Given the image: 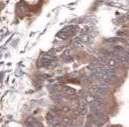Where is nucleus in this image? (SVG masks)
Returning <instances> with one entry per match:
<instances>
[{
    "label": "nucleus",
    "mask_w": 129,
    "mask_h": 127,
    "mask_svg": "<svg viewBox=\"0 0 129 127\" xmlns=\"http://www.w3.org/2000/svg\"><path fill=\"white\" fill-rule=\"evenodd\" d=\"M76 29H77L76 26H73V25L67 26V27L63 28L61 31L57 34V37H59V38H61V39H66V38L72 36V35L76 32Z\"/></svg>",
    "instance_id": "obj_2"
},
{
    "label": "nucleus",
    "mask_w": 129,
    "mask_h": 127,
    "mask_svg": "<svg viewBox=\"0 0 129 127\" xmlns=\"http://www.w3.org/2000/svg\"><path fill=\"white\" fill-rule=\"evenodd\" d=\"M109 127H118V126H109Z\"/></svg>",
    "instance_id": "obj_7"
},
{
    "label": "nucleus",
    "mask_w": 129,
    "mask_h": 127,
    "mask_svg": "<svg viewBox=\"0 0 129 127\" xmlns=\"http://www.w3.org/2000/svg\"><path fill=\"white\" fill-rule=\"evenodd\" d=\"M89 120L92 124H94L96 126H100V125L104 124L105 116L102 111H93V112H91V114L89 116Z\"/></svg>",
    "instance_id": "obj_1"
},
{
    "label": "nucleus",
    "mask_w": 129,
    "mask_h": 127,
    "mask_svg": "<svg viewBox=\"0 0 129 127\" xmlns=\"http://www.w3.org/2000/svg\"><path fill=\"white\" fill-rule=\"evenodd\" d=\"M26 126L27 127H41V124L34 118H28L26 120Z\"/></svg>",
    "instance_id": "obj_5"
},
{
    "label": "nucleus",
    "mask_w": 129,
    "mask_h": 127,
    "mask_svg": "<svg viewBox=\"0 0 129 127\" xmlns=\"http://www.w3.org/2000/svg\"><path fill=\"white\" fill-rule=\"evenodd\" d=\"M46 119H47L48 124L51 127H61L59 120L57 119V117L53 113H48L46 116Z\"/></svg>",
    "instance_id": "obj_3"
},
{
    "label": "nucleus",
    "mask_w": 129,
    "mask_h": 127,
    "mask_svg": "<svg viewBox=\"0 0 129 127\" xmlns=\"http://www.w3.org/2000/svg\"><path fill=\"white\" fill-rule=\"evenodd\" d=\"M52 63H53L52 57L49 56V55H44V56H42L39 65H40L41 67H49V66L52 65Z\"/></svg>",
    "instance_id": "obj_4"
},
{
    "label": "nucleus",
    "mask_w": 129,
    "mask_h": 127,
    "mask_svg": "<svg viewBox=\"0 0 129 127\" xmlns=\"http://www.w3.org/2000/svg\"><path fill=\"white\" fill-rule=\"evenodd\" d=\"M64 91H65V93L68 94V95H74V94H75V90L72 89V88H69V87H66L64 89Z\"/></svg>",
    "instance_id": "obj_6"
}]
</instances>
